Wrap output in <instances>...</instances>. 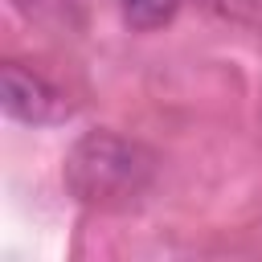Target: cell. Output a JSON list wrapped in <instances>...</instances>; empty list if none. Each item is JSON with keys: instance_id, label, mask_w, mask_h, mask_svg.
I'll list each match as a JSON object with an SVG mask.
<instances>
[{"instance_id": "cell-3", "label": "cell", "mask_w": 262, "mask_h": 262, "mask_svg": "<svg viewBox=\"0 0 262 262\" xmlns=\"http://www.w3.org/2000/svg\"><path fill=\"white\" fill-rule=\"evenodd\" d=\"M184 0H123V16L131 29L139 33H151V29H164L176 12H180Z\"/></svg>"}, {"instance_id": "cell-1", "label": "cell", "mask_w": 262, "mask_h": 262, "mask_svg": "<svg viewBox=\"0 0 262 262\" xmlns=\"http://www.w3.org/2000/svg\"><path fill=\"white\" fill-rule=\"evenodd\" d=\"M61 176H66V188L74 192V201L98 205V209H119V205H131L135 196H143V188L156 176V156L127 135L86 131L82 139H74Z\"/></svg>"}, {"instance_id": "cell-2", "label": "cell", "mask_w": 262, "mask_h": 262, "mask_svg": "<svg viewBox=\"0 0 262 262\" xmlns=\"http://www.w3.org/2000/svg\"><path fill=\"white\" fill-rule=\"evenodd\" d=\"M0 94H4V111L16 119V123H29V127H49V123H61L70 115L66 98L33 70L8 61L0 70Z\"/></svg>"}]
</instances>
